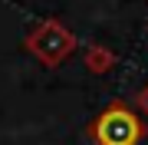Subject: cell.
Segmentation results:
<instances>
[{"instance_id":"1","label":"cell","mask_w":148,"mask_h":145,"mask_svg":"<svg viewBox=\"0 0 148 145\" xmlns=\"http://www.w3.org/2000/svg\"><path fill=\"white\" fill-rule=\"evenodd\" d=\"M89 135L95 145H138L145 139V122L128 102H109L99 115L92 119Z\"/></svg>"},{"instance_id":"2","label":"cell","mask_w":148,"mask_h":145,"mask_svg":"<svg viewBox=\"0 0 148 145\" xmlns=\"http://www.w3.org/2000/svg\"><path fill=\"white\" fill-rule=\"evenodd\" d=\"M27 53L36 56L43 66L56 69L59 63H66V59L76 53V36H73V30L63 27L59 20H43L27 36Z\"/></svg>"},{"instance_id":"3","label":"cell","mask_w":148,"mask_h":145,"mask_svg":"<svg viewBox=\"0 0 148 145\" xmlns=\"http://www.w3.org/2000/svg\"><path fill=\"white\" fill-rule=\"evenodd\" d=\"M112 66H115V53L106 46H99V43H92L89 49H86V69L95 73V76H102V73H109Z\"/></svg>"},{"instance_id":"4","label":"cell","mask_w":148,"mask_h":145,"mask_svg":"<svg viewBox=\"0 0 148 145\" xmlns=\"http://www.w3.org/2000/svg\"><path fill=\"white\" fill-rule=\"evenodd\" d=\"M135 106H138V112H142V115H148V82L135 92Z\"/></svg>"}]
</instances>
